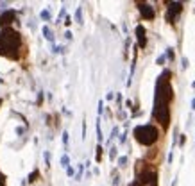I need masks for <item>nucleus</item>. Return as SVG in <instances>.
Instances as JSON below:
<instances>
[{
    "label": "nucleus",
    "instance_id": "obj_28",
    "mask_svg": "<svg viewBox=\"0 0 195 186\" xmlns=\"http://www.w3.org/2000/svg\"><path fill=\"white\" fill-rule=\"evenodd\" d=\"M192 109H195V100L192 102Z\"/></svg>",
    "mask_w": 195,
    "mask_h": 186
},
{
    "label": "nucleus",
    "instance_id": "obj_23",
    "mask_svg": "<svg viewBox=\"0 0 195 186\" xmlns=\"http://www.w3.org/2000/svg\"><path fill=\"white\" fill-rule=\"evenodd\" d=\"M109 156H111V159H115L116 158V149H111V154Z\"/></svg>",
    "mask_w": 195,
    "mask_h": 186
},
{
    "label": "nucleus",
    "instance_id": "obj_3",
    "mask_svg": "<svg viewBox=\"0 0 195 186\" xmlns=\"http://www.w3.org/2000/svg\"><path fill=\"white\" fill-rule=\"evenodd\" d=\"M170 104L167 102H159V100H154V111H152V116L163 125V129L168 127L170 124Z\"/></svg>",
    "mask_w": 195,
    "mask_h": 186
},
{
    "label": "nucleus",
    "instance_id": "obj_10",
    "mask_svg": "<svg viewBox=\"0 0 195 186\" xmlns=\"http://www.w3.org/2000/svg\"><path fill=\"white\" fill-rule=\"evenodd\" d=\"M75 20H77V23H82V7H77V11H75Z\"/></svg>",
    "mask_w": 195,
    "mask_h": 186
},
{
    "label": "nucleus",
    "instance_id": "obj_16",
    "mask_svg": "<svg viewBox=\"0 0 195 186\" xmlns=\"http://www.w3.org/2000/svg\"><path fill=\"white\" fill-rule=\"evenodd\" d=\"M147 186H158V174H156V176L152 177V181H151V183H149Z\"/></svg>",
    "mask_w": 195,
    "mask_h": 186
},
{
    "label": "nucleus",
    "instance_id": "obj_8",
    "mask_svg": "<svg viewBox=\"0 0 195 186\" xmlns=\"http://www.w3.org/2000/svg\"><path fill=\"white\" fill-rule=\"evenodd\" d=\"M43 36H45L48 41H54V32L50 30V27H48V25H45V27H43Z\"/></svg>",
    "mask_w": 195,
    "mask_h": 186
},
{
    "label": "nucleus",
    "instance_id": "obj_12",
    "mask_svg": "<svg viewBox=\"0 0 195 186\" xmlns=\"http://www.w3.org/2000/svg\"><path fill=\"white\" fill-rule=\"evenodd\" d=\"M97 161H99V163L102 161V145L97 147Z\"/></svg>",
    "mask_w": 195,
    "mask_h": 186
},
{
    "label": "nucleus",
    "instance_id": "obj_19",
    "mask_svg": "<svg viewBox=\"0 0 195 186\" xmlns=\"http://www.w3.org/2000/svg\"><path fill=\"white\" fill-rule=\"evenodd\" d=\"M82 165H79V172H77V181H81V177H82Z\"/></svg>",
    "mask_w": 195,
    "mask_h": 186
},
{
    "label": "nucleus",
    "instance_id": "obj_9",
    "mask_svg": "<svg viewBox=\"0 0 195 186\" xmlns=\"http://www.w3.org/2000/svg\"><path fill=\"white\" fill-rule=\"evenodd\" d=\"M39 18H41V20H45V21H50L52 14H50V11H48V9H43V11L39 13Z\"/></svg>",
    "mask_w": 195,
    "mask_h": 186
},
{
    "label": "nucleus",
    "instance_id": "obj_4",
    "mask_svg": "<svg viewBox=\"0 0 195 186\" xmlns=\"http://www.w3.org/2000/svg\"><path fill=\"white\" fill-rule=\"evenodd\" d=\"M183 11V4L181 2H170L168 4V9H167V21L168 23H174V20L177 18V14Z\"/></svg>",
    "mask_w": 195,
    "mask_h": 186
},
{
    "label": "nucleus",
    "instance_id": "obj_11",
    "mask_svg": "<svg viewBox=\"0 0 195 186\" xmlns=\"http://www.w3.org/2000/svg\"><path fill=\"white\" fill-rule=\"evenodd\" d=\"M68 163H70V159H68V156H66V154H65V156H63V158H61V167H65V168H68V167H70V165H68Z\"/></svg>",
    "mask_w": 195,
    "mask_h": 186
},
{
    "label": "nucleus",
    "instance_id": "obj_29",
    "mask_svg": "<svg viewBox=\"0 0 195 186\" xmlns=\"http://www.w3.org/2000/svg\"><path fill=\"white\" fill-rule=\"evenodd\" d=\"M0 104H2V100H0Z\"/></svg>",
    "mask_w": 195,
    "mask_h": 186
},
{
    "label": "nucleus",
    "instance_id": "obj_27",
    "mask_svg": "<svg viewBox=\"0 0 195 186\" xmlns=\"http://www.w3.org/2000/svg\"><path fill=\"white\" fill-rule=\"evenodd\" d=\"M186 66H188V59L185 57V59H183V68H186Z\"/></svg>",
    "mask_w": 195,
    "mask_h": 186
},
{
    "label": "nucleus",
    "instance_id": "obj_26",
    "mask_svg": "<svg viewBox=\"0 0 195 186\" xmlns=\"http://www.w3.org/2000/svg\"><path fill=\"white\" fill-rule=\"evenodd\" d=\"M23 131H25L23 127H16V134H23Z\"/></svg>",
    "mask_w": 195,
    "mask_h": 186
},
{
    "label": "nucleus",
    "instance_id": "obj_22",
    "mask_svg": "<svg viewBox=\"0 0 195 186\" xmlns=\"http://www.w3.org/2000/svg\"><path fill=\"white\" fill-rule=\"evenodd\" d=\"M0 186H5V177H4L2 172H0Z\"/></svg>",
    "mask_w": 195,
    "mask_h": 186
},
{
    "label": "nucleus",
    "instance_id": "obj_24",
    "mask_svg": "<svg viewBox=\"0 0 195 186\" xmlns=\"http://www.w3.org/2000/svg\"><path fill=\"white\" fill-rule=\"evenodd\" d=\"M66 174L72 177V176H73V168H72V167H68V168H66Z\"/></svg>",
    "mask_w": 195,
    "mask_h": 186
},
{
    "label": "nucleus",
    "instance_id": "obj_18",
    "mask_svg": "<svg viewBox=\"0 0 195 186\" xmlns=\"http://www.w3.org/2000/svg\"><path fill=\"white\" fill-rule=\"evenodd\" d=\"M43 158H45V165H50V154H48V152H45V154H43Z\"/></svg>",
    "mask_w": 195,
    "mask_h": 186
},
{
    "label": "nucleus",
    "instance_id": "obj_17",
    "mask_svg": "<svg viewBox=\"0 0 195 186\" xmlns=\"http://www.w3.org/2000/svg\"><path fill=\"white\" fill-rule=\"evenodd\" d=\"M167 57H168V59H174V57H176V56H174V50H172V48H168V50H167Z\"/></svg>",
    "mask_w": 195,
    "mask_h": 186
},
{
    "label": "nucleus",
    "instance_id": "obj_13",
    "mask_svg": "<svg viewBox=\"0 0 195 186\" xmlns=\"http://www.w3.org/2000/svg\"><path fill=\"white\" fill-rule=\"evenodd\" d=\"M97 134H99V142H102V131H100V120H97Z\"/></svg>",
    "mask_w": 195,
    "mask_h": 186
},
{
    "label": "nucleus",
    "instance_id": "obj_21",
    "mask_svg": "<svg viewBox=\"0 0 195 186\" xmlns=\"http://www.w3.org/2000/svg\"><path fill=\"white\" fill-rule=\"evenodd\" d=\"M63 143H65V145L68 143V133H66V131L63 133Z\"/></svg>",
    "mask_w": 195,
    "mask_h": 186
},
{
    "label": "nucleus",
    "instance_id": "obj_15",
    "mask_svg": "<svg viewBox=\"0 0 195 186\" xmlns=\"http://www.w3.org/2000/svg\"><path fill=\"white\" fill-rule=\"evenodd\" d=\"M125 163H127V158H125V156H122V158H118V165H120V167H124Z\"/></svg>",
    "mask_w": 195,
    "mask_h": 186
},
{
    "label": "nucleus",
    "instance_id": "obj_5",
    "mask_svg": "<svg viewBox=\"0 0 195 186\" xmlns=\"http://www.w3.org/2000/svg\"><path fill=\"white\" fill-rule=\"evenodd\" d=\"M138 11H140L142 18H145V20H154V16H156L152 5L151 4H145V2H138Z\"/></svg>",
    "mask_w": 195,
    "mask_h": 186
},
{
    "label": "nucleus",
    "instance_id": "obj_1",
    "mask_svg": "<svg viewBox=\"0 0 195 186\" xmlns=\"http://www.w3.org/2000/svg\"><path fill=\"white\" fill-rule=\"evenodd\" d=\"M20 45H22V38L14 29H11V27L2 29V32H0V56H5L9 59H18L20 57V54H18Z\"/></svg>",
    "mask_w": 195,
    "mask_h": 186
},
{
    "label": "nucleus",
    "instance_id": "obj_14",
    "mask_svg": "<svg viewBox=\"0 0 195 186\" xmlns=\"http://www.w3.org/2000/svg\"><path fill=\"white\" fill-rule=\"evenodd\" d=\"M38 176H39V172H38V170H34V172H32V174H30V176H29V181H30V183H34V181H36V177H38Z\"/></svg>",
    "mask_w": 195,
    "mask_h": 186
},
{
    "label": "nucleus",
    "instance_id": "obj_25",
    "mask_svg": "<svg viewBox=\"0 0 195 186\" xmlns=\"http://www.w3.org/2000/svg\"><path fill=\"white\" fill-rule=\"evenodd\" d=\"M129 186H143V185H142V183H140V181L136 179V181H133V183H131V185H129Z\"/></svg>",
    "mask_w": 195,
    "mask_h": 186
},
{
    "label": "nucleus",
    "instance_id": "obj_2",
    "mask_svg": "<svg viewBox=\"0 0 195 186\" xmlns=\"http://www.w3.org/2000/svg\"><path fill=\"white\" fill-rule=\"evenodd\" d=\"M134 138H136L138 143H142V145H145V147H151V145H154V143L158 142L159 131H158L154 125H151V124L138 125V127H134Z\"/></svg>",
    "mask_w": 195,
    "mask_h": 186
},
{
    "label": "nucleus",
    "instance_id": "obj_20",
    "mask_svg": "<svg viewBox=\"0 0 195 186\" xmlns=\"http://www.w3.org/2000/svg\"><path fill=\"white\" fill-rule=\"evenodd\" d=\"M165 61H167V56H159L158 57V64H163Z\"/></svg>",
    "mask_w": 195,
    "mask_h": 186
},
{
    "label": "nucleus",
    "instance_id": "obj_7",
    "mask_svg": "<svg viewBox=\"0 0 195 186\" xmlns=\"http://www.w3.org/2000/svg\"><path fill=\"white\" fill-rule=\"evenodd\" d=\"M136 38H138V47L140 48H145L147 47V32H145V27L143 25H138L136 27Z\"/></svg>",
    "mask_w": 195,
    "mask_h": 186
},
{
    "label": "nucleus",
    "instance_id": "obj_6",
    "mask_svg": "<svg viewBox=\"0 0 195 186\" xmlns=\"http://www.w3.org/2000/svg\"><path fill=\"white\" fill-rule=\"evenodd\" d=\"M16 16H18V13H16L14 9H5V11L0 14V27H2V25L13 23V21L16 20Z\"/></svg>",
    "mask_w": 195,
    "mask_h": 186
}]
</instances>
